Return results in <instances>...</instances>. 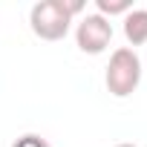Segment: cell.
Instances as JSON below:
<instances>
[{
    "label": "cell",
    "mask_w": 147,
    "mask_h": 147,
    "mask_svg": "<svg viewBox=\"0 0 147 147\" xmlns=\"http://www.w3.org/2000/svg\"><path fill=\"white\" fill-rule=\"evenodd\" d=\"M12 147H49V141H46L43 136H38V133H26V136H20Z\"/></svg>",
    "instance_id": "cell-6"
},
{
    "label": "cell",
    "mask_w": 147,
    "mask_h": 147,
    "mask_svg": "<svg viewBox=\"0 0 147 147\" xmlns=\"http://www.w3.org/2000/svg\"><path fill=\"white\" fill-rule=\"evenodd\" d=\"M104 84H107L110 95H115V98H127L138 90V84H141V58L136 55V49L118 46L110 55Z\"/></svg>",
    "instance_id": "cell-2"
},
{
    "label": "cell",
    "mask_w": 147,
    "mask_h": 147,
    "mask_svg": "<svg viewBox=\"0 0 147 147\" xmlns=\"http://www.w3.org/2000/svg\"><path fill=\"white\" fill-rule=\"evenodd\" d=\"M95 9L101 18H113V15H127L133 12V0H95Z\"/></svg>",
    "instance_id": "cell-5"
},
{
    "label": "cell",
    "mask_w": 147,
    "mask_h": 147,
    "mask_svg": "<svg viewBox=\"0 0 147 147\" xmlns=\"http://www.w3.org/2000/svg\"><path fill=\"white\" fill-rule=\"evenodd\" d=\"M84 12V3L78 0H40L29 12V26L40 40H63L72 18Z\"/></svg>",
    "instance_id": "cell-1"
},
{
    "label": "cell",
    "mask_w": 147,
    "mask_h": 147,
    "mask_svg": "<svg viewBox=\"0 0 147 147\" xmlns=\"http://www.w3.org/2000/svg\"><path fill=\"white\" fill-rule=\"evenodd\" d=\"M113 40V23L107 18H101L98 12L95 15H84L78 29H75V43L81 52L87 55H101Z\"/></svg>",
    "instance_id": "cell-3"
},
{
    "label": "cell",
    "mask_w": 147,
    "mask_h": 147,
    "mask_svg": "<svg viewBox=\"0 0 147 147\" xmlns=\"http://www.w3.org/2000/svg\"><path fill=\"white\" fill-rule=\"evenodd\" d=\"M115 147H136V144H130V141H124V144H115Z\"/></svg>",
    "instance_id": "cell-7"
},
{
    "label": "cell",
    "mask_w": 147,
    "mask_h": 147,
    "mask_svg": "<svg viewBox=\"0 0 147 147\" xmlns=\"http://www.w3.org/2000/svg\"><path fill=\"white\" fill-rule=\"evenodd\" d=\"M124 38L133 46L147 43V9H133L124 15Z\"/></svg>",
    "instance_id": "cell-4"
}]
</instances>
